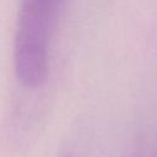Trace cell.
<instances>
[{
    "instance_id": "cell-2",
    "label": "cell",
    "mask_w": 157,
    "mask_h": 157,
    "mask_svg": "<svg viewBox=\"0 0 157 157\" xmlns=\"http://www.w3.org/2000/svg\"><path fill=\"white\" fill-rule=\"evenodd\" d=\"M64 157H69V156H64Z\"/></svg>"
},
{
    "instance_id": "cell-1",
    "label": "cell",
    "mask_w": 157,
    "mask_h": 157,
    "mask_svg": "<svg viewBox=\"0 0 157 157\" xmlns=\"http://www.w3.org/2000/svg\"><path fill=\"white\" fill-rule=\"evenodd\" d=\"M65 0H20L13 43L18 82L38 88L48 77L49 52Z\"/></svg>"
}]
</instances>
